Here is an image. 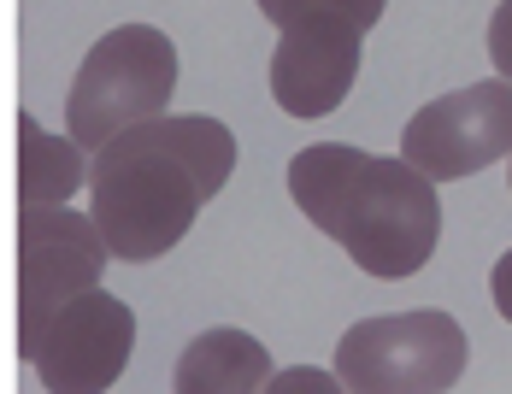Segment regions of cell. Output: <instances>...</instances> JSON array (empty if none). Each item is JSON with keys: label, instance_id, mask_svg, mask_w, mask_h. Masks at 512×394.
I'll return each instance as SVG.
<instances>
[{"label": "cell", "instance_id": "cell-1", "mask_svg": "<svg viewBox=\"0 0 512 394\" xmlns=\"http://www.w3.org/2000/svg\"><path fill=\"white\" fill-rule=\"evenodd\" d=\"M236 130L218 118H148L95 153L89 218L112 259H159L236 171Z\"/></svg>", "mask_w": 512, "mask_h": 394}, {"label": "cell", "instance_id": "cell-2", "mask_svg": "<svg viewBox=\"0 0 512 394\" xmlns=\"http://www.w3.org/2000/svg\"><path fill=\"white\" fill-rule=\"evenodd\" d=\"M289 195L359 271L395 283L430 265L442 242V200L407 159H377L348 142H312L289 159Z\"/></svg>", "mask_w": 512, "mask_h": 394}, {"label": "cell", "instance_id": "cell-3", "mask_svg": "<svg viewBox=\"0 0 512 394\" xmlns=\"http://www.w3.org/2000/svg\"><path fill=\"white\" fill-rule=\"evenodd\" d=\"M177 89V48L154 24H118L83 53L77 83L65 100V136L83 153H101L112 136L165 118V100Z\"/></svg>", "mask_w": 512, "mask_h": 394}, {"label": "cell", "instance_id": "cell-4", "mask_svg": "<svg viewBox=\"0 0 512 394\" xmlns=\"http://www.w3.org/2000/svg\"><path fill=\"white\" fill-rule=\"evenodd\" d=\"M465 371V330L454 312L365 318L336 342V383L348 394H448Z\"/></svg>", "mask_w": 512, "mask_h": 394}, {"label": "cell", "instance_id": "cell-5", "mask_svg": "<svg viewBox=\"0 0 512 394\" xmlns=\"http://www.w3.org/2000/svg\"><path fill=\"white\" fill-rule=\"evenodd\" d=\"M106 242L89 212L71 206H18V347L24 359L42 347L48 318L77 300L83 289H101Z\"/></svg>", "mask_w": 512, "mask_h": 394}, {"label": "cell", "instance_id": "cell-6", "mask_svg": "<svg viewBox=\"0 0 512 394\" xmlns=\"http://www.w3.org/2000/svg\"><path fill=\"white\" fill-rule=\"evenodd\" d=\"M401 159L430 183H454L489 171L495 159H512V83L495 77L418 106V118L401 136Z\"/></svg>", "mask_w": 512, "mask_h": 394}, {"label": "cell", "instance_id": "cell-7", "mask_svg": "<svg viewBox=\"0 0 512 394\" xmlns=\"http://www.w3.org/2000/svg\"><path fill=\"white\" fill-rule=\"evenodd\" d=\"M130 353H136V312L118 295L83 289L48 318L30 365L48 394H106L124 377Z\"/></svg>", "mask_w": 512, "mask_h": 394}, {"label": "cell", "instance_id": "cell-8", "mask_svg": "<svg viewBox=\"0 0 512 394\" xmlns=\"http://www.w3.org/2000/svg\"><path fill=\"white\" fill-rule=\"evenodd\" d=\"M359 42L348 30H283L271 53V95L289 118L336 112L359 77Z\"/></svg>", "mask_w": 512, "mask_h": 394}, {"label": "cell", "instance_id": "cell-9", "mask_svg": "<svg viewBox=\"0 0 512 394\" xmlns=\"http://www.w3.org/2000/svg\"><path fill=\"white\" fill-rule=\"evenodd\" d=\"M177 394H265L271 353L248 330H206L177 353Z\"/></svg>", "mask_w": 512, "mask_h": 394}, {"label": "cell", "instance_id": "cell-10", "mask_svg": "<svg viewBox=\"0 0 512 394\" xmlns=\"http://www.w3.org/2000/svg\"><path fill=\"white\" fill-rule=\"evenodd\" d=\"M83 177V148L71 136H48L36 118H18V206H65Z\"/></svg>", "mask_w": 512, "mask_h": 394}, {"label": "cell", "instance_id": "cell-11", "mask_svg": "<svg viewBox=\"0 0 512 394\" xmlns=\"http://www.w3.org/2000/svg\"><path fill=\"white\" fill-rule=\"evenodd\" d=\"M259 12L283 30H348V36H371L377 18L389 12V0H259Z\"/></svg>", "mask_w": 512, "mask_h": 394}, {"label": "cell", "instance_id": "cell-12", "mask_svg": "<svg viewBox=\"0 0 512 394\" xmlns=\"http://www.w3.org/2000/svg\"><path fill=\"white\" fill-rule=\"evenodd\" d=\"M265 394H348V389L318 365H289V371H271Z\"/></svg>", "mask_w": 512, "mask_h": 394}, {"label": "cell", "instance_id": "cell-13", "mask_svg": "<svg viewBox=\"0 0 512 394\" xmlns=\"http://www.w3.org/2000/svg\"><path fill=\"white\" fill-rule=\"evenodd\" d=\"M489 59L501 71V83H512V0H501V12L489 18Z\"/></svg>", "mask_w": 512, "mask_h": 394}, {"label": "cell", "instance_id": "cell-14", "mask_svg": "<svg viewBox=\"0 0 512 394\" xmlns=\"http://www.w3.org/2000/svg\"><path fill=\"white\" fill-rule=\"evenodd\" d=\"M489 295H495V312L512 324V247L495 259V271H489Z\"/></svg>", "mask_w": 512, "mask_h": 394}]
</instances>
